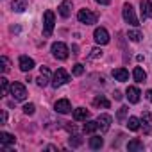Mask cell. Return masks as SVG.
Returning a JSON list of instances; mask_svg holds the SVG:
<instances>
[{
    "mask_svg": "<svg viewBox=\"0 0 152 152\" xmlns=\"http://www.w3.org/2000/svg\"><path fill=\"white\" fill-rule=\"evenodd\" d=\"M0 84H2V95H7L9 93V83H7V79L6 77H0Z\"/></svg>",
    "mask_w": 152,
    "mask_h": 152,
    "instance_id": "28",
    "label": "cell"
},
{
    "mask_svg": "<svg viewBox=\"0 0 152 152\" xmlns=\"http://www.w3.org/2000/svg\"><path fill=\"white\" fill-rule=\"evenodd\" d=\"M97 122H99V131H100V132H107V131L111 129V122H113V118H111L109 115H99Z\"/></svg>",
    "mask_w": 152,
    "mask_h": 152,
    "instance_id": "9",
    "label": "cell"
},
{
    "mask_svg": "<svg viewBox=\"0 0 152 152\" xmlns=\"http://www.w3.org/2000/svg\"><path fill=\"white\" fill-rule=\"evenodd\" d=\"M93 38L99 45H107L109 43V32L104 29V27H97L95 32H93Z\"/></svg>",
    "mask_w": 152,
    "mask_h": 152,
    "instance_id": "7",
    "label": "cell"
},
{
    "mask_svg": "<svg viewBox=\"0 0 152 152\" xmlns=\"http://www.w3.org/2000/svg\"><path fill=\"white\" fill-rule=\"evenodd\" d=\"M90 118V111L84 109V107H77V109H73V120L75 122H86Z\"/></svg>",
    "mask_w": 152,
    "mask_h": 152,
    "instance_id": "15",
    "label": "cell"
},
{
    "mask_svg": "<svg viewBox=\"0 0 152 152\" xmlns=\"http://www.w3.org/2000/svg\"><path fill=\"white\" fill-rule=\"evenodd\" d=\"M48 81H50V70L47 66H41V72H39V77L36 79V84L39 88H45L48 84Z\"/></svg>",
    "mask_w": 152,
    "mask_h": 152,
    "instance_id": "10",
    "label": "cell"
},
{
    "mask_svg": "<svg viewBox=\"0 0 152 152\" xmlns=\"http://www.w3.org/2000/svg\"><path fill=\"white\" fill-rule=\"evenodd\" d=\"M34 111H36V106L34 104H25L23 106V113L25 115H34Z\"/></svg>",
    "mask_w": 152,
    "mask_h": 152,
    "instance_id": "31",
    "label": "cell"
},
{
    "mask_svg": "<svg viewBox=\"0 0 152 152\" xmlns=\"http://www.w3.org/2000/svg\"><path fill=\"white\" fill-rule=\"evenodd\" d=\"M140 7H141V18L143 20L152 18V2H150V0H141Z\"/></svg>",
    "mask_w": 152,
    "mask_h": 152,
    "instance_id": "13",
    "label": "cell"
},
{
    "mask_svg": "<svg viewBox=\"0 0 152 152\" xmlns=\"http://www.w3.org/2000/svg\"><path fill=\"white\" fill-rule=\"evenodd\" d=\"M132 77H134V81H136V83H145L147 73H145V70H143L141 66H136V68L132 70Z\"/></svg>",
    "mask_w": 152,
    "mask_h": 152,
    "instance_id": "18",
    "label": "cell"
},
{
    "mask_svg": "<svg viewBox=\"0 0 152 152\" xmlns=\"http://www.w3.org/2000/svg\"><path fill=\"white\" fill-rule=\"evenodd\" d=\"M141 120L147 122V124H150V122H152V115H150V111L143 109V113H141Z\"/></svg>",
    "mask_w": 152,
    "mask_h": 152,
    "instance_id": "32",
    "label": "cell"
},
{
    "mask_svg": "<svg viewBox=\"0 0 152 152\" xmlns=\"http://www.w3.org/2000/svg\"><path fill=\"white\" fill-rule=\"evenodd\" d=\"M122 15H124V20H125L127 23H131L132 27H138V25H140V20H138V16H136V13H134V7H132L131 4H125V6H124Z\"/></svg>",
    "mask_w": 152,
    "mask_h": 152,
    "instance_id": "3",
    "label": "cell"
},
{
    "mask_svg": "<svg viewBox=\"0 0 152 152\" xmlns=\"http://www.w3.org/2000/svg\"><path fill=\"white\" fill-rule=\"evenodd\" d=\"M100 56H102V50H100V48H93V50L90 52L88 59H90V61H93V59H99Z\"/></svg>",
    "mask_w": 152,
    "mask_h": 152,
    "instance_id": "29",
    "label": "cell"
},
{
    "mask_svg": "<svg viewBox=\"0 0 152 152\" xmlns=\"http://www.w3.org/2000/svg\"><path fill=\"white\" fill-rule=\"evenodd\" d=\"M52 56H54L56 59H59V61H64V59L68 57V47H66L63 41H56V43L52 45Z\"/></svg>",
    "mask_w": 152,
    "mask_h": 152,
    "instance_id": "6",
    "label": "cell"
},
{
    "mask_svg": "<svg viewBox=\"0 0 152 152\" xmlns=\"http://www.w3.org/2000/svg\"><path fill=\"white\" fill-rule=\"evenodd\" d=\"M127 148H129V150H143V141H140V140H131V141L127 143Z\"/></svg>",
    "mask_w": 152,
    "mask_h": 152,
    "instance_id": "25",
    "label": "cell"
},
{
    "mask_svg": "<svg viewBox=\"0 0 152 152\" xmlns=\"http://www.w3.org/2000/svg\"><path fill=\"white\" fill-rule=\"evenodd\" d=\"M102 145H104V140H102L100 136H91V138H90V147H91L93 150L102 148Z\"/></svg>",
    "mask_w": 152,
    "mask_h": 152,
    "instance_id": "24",
    "label": "cell"
},
{
    "mask_svg": "<svg viewBox=\"0 0 152 152\" xmlns=\"http://www.w3.org/2000/svg\"><path fill=\"white\" fill-rule=\"evenodd\" d=\"M125 97L131 104H138L140 102V97H141V91L136 88V86H129L127 91H125Z\"/></svg>",
    "mask_w": 152,
    "mask_h": 152,
    "instance_id": "12",
    "label": "cell"
},
{
    "mask_svg": "<svg viewBox=\"0 0 152 152\" xmlns=\"http://www.w3.org/2000/svg\"><path fill=\"white\" fill-rule=\"evenodd\" d=\"M83 143V140H81V136H77V134H73L72 138H70V145L72 147H79Z\"/></svg>",
    "mask_w": 152,
    "mask_h": 152,
    "instance_id": "30",
    "label": "cell"
},
{
    "mask_svg": "<svg viewBox=\"0 0 152 152\" xmlns=\"http://www.w3.org/2000/svg\"><path fill=\"white\" fill-rule=\"evenodd\" d=\"M77 20H79L81 23H84V25H93V23H97L99 16H97L95 13H91L90 9H81V11L77 13Z\"/></svg>",
    "mask_w": 152,
    "mask_h": 152,
    "instance_id": "5",
    "label": "cell"
},
{
    "mask_svg": "<svg viewBox=\"0 0 152 152\" xmlns=\"http://www.w3.org/2000/svg\"><path fill=\"white\" fill-rule=\"evenodd\" d=\"M6 120H7V113L2 111V116H0V124H6Z\"/></svg>",
    "mask_w": 152,
    "mask_h": 152,
    "instance_id": "34",
    "label": "cell"
},
{
    "mask_svg": "<svg viewBox=\"0 0 152 152\" xmlns=\"http://www.w3.org/2000/svg\"><path fill=\"white\" fill-rule=\"evenodd\" d=\"M127 115H129V107H127V106H122V107L118 109V115H116V120H118V122H124V120L127 118Z\"/></svg>",
    "mask_w": 152,
    "mask_h": 152,
    "instance_id": "26",
    "label": "cell"
},
{
    "mask_svg": "<svg viewBox=\"0 0 152 152\" xmlns=\"http://www.w3.org/2000/svg\"><path fill=\"white\" fill-rule=\"evenodd\" d=\"M111 73H113V77H115L118 83H125V81H129V72H127L125 68H115Z\"/></svg>",
    "mask_w": 152,
    "mask_h": 152,
    "instance_id": "16",
    "label": "cell"
},
{
    "mask_svg": "<svg viewBox=\"0 0 152 152\" xmlns=\"http://www.w3.org/2000/svg\"><path fill=\"white\" fill-rule=\"evenodd\" d=\"M70 81V75H68V72L64 70V68H59L56 73H54V77H52V86L57 90V88H61L63 84H66Z\"/></svg>",
    "mask_w": 152,
    "mask_h": 152,
    "instance_id": "4",
    "label": "cell"
},
{
    "mask_svg": "<svg viewBox=\"0 0 152 152\" xmlns=\"http://www.w3.org/2000/svg\"><path fill=\"white\" fill-rule=\"evenodd\" d=\"M15 136L9 132H0V147L2 148H9L11 145H15Z\"/></svg>",
    "mask_w": 152,
    "mask_h": 152,
    "instance_id": "14",
    "label": "cell"
},
{
    "mask_svg": "<svg viewBox=\"0 0 152 152\" xmlns=\"http://www.w3.org/2000/svg\"><path fill=\"white\" fill-rule=\"evenodd\" d=\"M9 93H11V97H13L15 100H18V102H22V100L27 99V88H25L22 83H13L11 88H9Z\"/></svg>",
    "mask_w": 152,
    "mask_h": 152,
    "instance_id": "2",
    "label": "cell"
},
{
    "mask_svg": "<svg viewBox=\"0 0 152 152\" xmlns=\"http://www.w3.org/2000/svg\"><path fill=\"white\" fill-rule=\"evenodd\" d=\"M145 95H147V99L152 102V90H147V93H145Z\"/></svg>",
    "mask_w": 152,
    "mask_h": 152,
    "instance_id": "37",
    "label": "cell"
},
{
    "mask_svg": "<svg viewBox=\"0 0 152 152\" xmlns=\"http://www.w3.org/2000/svg\"><path fill=\"white\" fill-rule=\"evenodd\" d=\"M54 25H56V16H54V13L48 9V11H45V15H43V36H45V38H50V36H52Z\"/></svg>",
    "mask_w": 152,
    "mask_h": 152,
    "instance_id": "1",
    "label": "cell"
},
{
    "mask_svg": "<svg viewBox=\"0 0 152 152\" xmlns=\"http://www.w3.org/2000/svg\"><path fill=\"white\" fill-rule=\"evenodd\" d=\"M72 73L75 75V77H79V75H83V73H84V66H83L81 63L73 64V70H72Z\"/></svg>",
    "mask_w": 152,
    "mask_h": 152,
    "instance_id": "27",
    "label": "cell"
},
{
    "mask_svg": "<svg viewBox=\"0 0 152 152\" xmlns=\"http://www.w3.org/2000/svg\"><path fill=\"white\" fill-rule=\"evenodd\" d=\"M18 66H20L22 72H31V70L34 68V59L29 57V56H20V59H18Z\"/></svg>",
    "mask_w": 152,
    "mask_h": 152,
    "instance_id": "11",
    "label": "cell"
},
{
    "mask_svg": "<svg viewBox=\"0 0 152 152\" xmlns=\"http://www.w3.org/2000/svg\"><path fill=\"white\" fill-rule=\"evenodd\" d=\"M113 97H115V100H122V93H120V91H115Z\"/></svg>",
    "mask_w": 152,
    "mask_h": 152,
    "instance_id": "36",
    "label": "cell"
},
{
    "mask_svg": "<svg viewBox=\"0 0 152 152\" xmlns=\"http://www.w3.org/2000/svg\"><path fill=\"white\" fill-rule=\"evenodd\" d=\"M127 38H129L131 41L138 43V41H141L143 34H141V31H140V29H131V31H127Z\"/></svg>",
    "mask_w": 152,
    "mask_h": 152,
    "instance_id": "22",
    "label": "cell"
},
{
    "mask_svg": "<svg viewBox=\"0 0 152 152\" xmlns=\"http://www.w3.org/2000/svg\"><path fill=\"white\" fill-rule=\"evenodd\" d=\"M9 66H11V63H9V59H7L6 56H2V72L6 73V72L9 70Z\"/></svg>",
    "mask_w": 152,
    "mask_h": 152,
    "instance_id": "33",
    "label": "cell"
},
{
    "mask_svg": "<svg viewBox=\"0 0 152 152\" xmlns=\"http://www.w3.org/2000/svg\"><path fill=\"white\" fill-rule=\"evenodd\" d=\"M93 106H97V107H106V109H109V106H111V102L104 97V95H99L95 100H93Z\"/></svg>",
    "mask_w": 152,
    "mask_h": 152,
    "instance_id": "23",
    "label": "cell"
},
{
    "mask_svg": "<svg viewBox=\"0 0 152 152\" xmlns=\"http://www.w3.org/2000/svg\"><path fill=\"white\" fill-rule=\"evenodd\" d=\"M13 11L16 13H23L27 9V0H13V4H11Z\"/></svg>",
    "mask_w": 152,
    "mask_h": 152,
    "instance_id": "21",
    "label": "cell"
},
{
    "mask_svg": "<svg viewBox=\"0 0 152 152\" xmlns=\"http://www.w3.org/2000/svg\"><path fill=\"white\" fill-rule=\"evenodd\" d=\"M125 125H127V129H129V131H138V129L141 127V120H140V118H136V116H129Z\"/></svg>",
    "mask_w": 152,
    "mask_h": 152,
    "instance_id": "19",
    "label": "cell"
},
{
    "mask_svg": "<svg viewBox=\"0 0 152 152\" xmlns=\"http://www.w3.org/2000/svg\"><path fill=\"white\" fill-rule=\"evenodd\" d=\"M95 2H97V4H100V6H107L111 0H95Z\"/></svg>",
    "mask_w": 152,
    "mask_h": 152,
    "instance_id": "35",
    "label": "cell"
},
{
    "mask_svg": "<svg viewBox=\"0 0 152 152\" xmlns=\"http://www.w3.org/2000/svg\"><path fill=\"white\" fill-rule=\"evenodd\" d=\"M59 15L63 18H68L72 15V2H68V0H64V2L59 4Z\"/></svg>",
    "mask_w": 152,
    "mask_h": 152,
    "instance_id": "17",
    "label": "cell"
},
{
    "mask_svg": "<svg viewBox=\"0 0 152 152\" xmlns=\"http://www.w3.org/2000/svg\"><path fill=\"white\" fill-rule=\"evenodd\" d=\"M83 131H84L86 134H93L95 131H99V122H97V120H88V122L84 124Z\"/></svg>",
    "mask_w": 152,
    "mask_h": 152,
    "instance_id": "20",
    "label": "cell"
},
{
    "mask_svg": "<svg viewBox=\"0 0 152 152\" xmlns=\"http://www.w3.org/2000/svg\"><path fill=\"white\" fill-rule=\"evenodd\" d=\"M54 109H56L57 113H61V115H68V113L72 111V104H70L68 99H59V100L54 104Z\"/></svg>",
    "mask_w": 152,
    "mask_h": 152,
    "instance_id": "8",
    "label": "cell"
}]
</instances>
